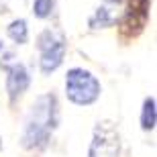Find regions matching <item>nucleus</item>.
I'll return each mask as SVG.
<instances>
[{
    "instance_id": "nucleus-9",
    "label": "nucleus",
    "mask_w": 157,
    "mask_h": 157,
    "mask_svg": "<svg viewBox=\"0 0 157 157\" xmlns=\"http://www.w3.org/2000/svg\"><path fill=\"white\" fill-rule=\"evenodd\" d=\"M155 127V98L149 96L143 102V110H141V128L143 131H151Z\"/></svg>"
},
{
    "instance_id": "nucleus-1",
    "label": "nucleus",
    "mask_w": 157,
    "mask_h": 157,
    "mask_svg": "<svg viewBox=\"0 0 157 157\" xmlns=\"http://www.w3.org/2000/svg\"><path fill=\"white\" fill-rule=\"evenodd\" d=\"M57 98L53 94H43L33 102L29 108L27 121H25L23 128V147L25 149H39L45 147L47 141L51 139V133L57 127Z\"/></svg>"
},
{
    "instance_id": "nucleus-2",
    "label": "nucleus",
    "mask_w": 157,
    "mask_h": 157,
    "mask_svg": "<svg viewBox=\"0 0 157 157\" xmlns=\"http://www.w3.org/2000/svg\"><path fill=\"white\" fill-rule=\"evenodd\" d=\"M100 92H102L100 82L88 70L74 67V70L67 71V76H65V94L74 104H80V106L92 104V102L98 100Z\"/></svg>"
},
{
    "instance_id": "nucleus-3",
    "label": "nucleus",
    "mask_w": 157,
    "mask_h": 157,
    "mask_svg": "<svg viewBox=\"0 0 157 157\" xmlns=\"http://www.w3.org/2000/svg\"><path fill=\"white\" fill-rule=\"evenodd\" d=\"M37 49H39V65L43 74H51L63 63L67 43L65 35L57 29H45L37 39Z\"/></svg>"
},
{
    "instance_id": "nucleus-6",
    "label": "nucleus",
    "mask_w": 157,
    "mask_h": 157,
    "mask_svg": "<svg viewBox=\"0 0 157 157\" xmlns=\"http://www.w3.org/2000/svg\"><path fill=\"white\" fill-rule=\"evenodd\" d=\"M128 0H102L94 14L90 17V27L92 29H108L121 23V18L124 17Z\"/></svg>"
},
{
    "instance_id": "nucleus-10",
    "label": "nucleus",
    "mask_w": 157,
    "mask_h": 157,
    "mask_svg": "<svg viewBox=\"0 0 157 157\" xmlns=\"http://www.w3.org/2000/svg\"><path fill=\"white\" fill-rule=\"evenodd\" d=\"M53 4H55V0H35V2H33V14H35L37 18L51 17Z\"/></svg>"
},
{
    "instance_id": "nucleus-8",
    "label": "nucleus",
    "mask_w": 157,
    "mask_h": 157,
    "mask_svg": "<svg viewBox=\"0 0 157 157\" xmlns=\"http://www.w3.org/2000/svg\"><path fill=\"white\" fill-rule=\"evenodd\" d=\"M6 33H8V37H10L14 43H18V45H25V43L29 41V27H27V21H25V18L12 21V23L8 25Z\"/></svg>"
},
{
    "instance_id": "nucleus-11",
    "label": "nucleus",
    "mask_w": 157,
    "mask_h": 157,
    "mask_svg": "<svg viewBox=\"0 0 157 157\" xmlns=\"http://www.w3.org/2000/svg\"><path fill=\"white\" fill-rule=\"evenodd\" d=\"M12 59H14V53L8 51L4 47V43H0V65H2V67H10V65L14 63Z\"/></svg>"
},
{
    "instance_id": "nucleus-5",
    "label": "nucleus",
    "mask_w": 157,
    "mask_h": 157,
    "mask_svg": "<svg viewBox=\"0 0 157 157\" xmlns=\"http://www.w3.org/2000/svg\"><path fill=\"white\" fill-rule=\"evenodd\" d=\"M149 0H128L124 17L121 18V35L124 39H133L141 35L149 18Z\"/></svg>"
},
{
    "instance_id": "nucleus-4",
    "label": "nucleus",
    "mask_w": 157,
    "mask_h": 157,
    "mask_svg": "<svg viewBox=\"0 0 157 157\" xmlns=\"http://www.w3.org/2000/svg\"><path fill=\"white\" fill-rule=\"evenodd\" d=\"M88 157H121V135L114 122L104 121L96 124Z\"/></svg>"
},
{
    "instance_id": "nucleus-7",
    "label": "nucleus",
    "mask_w": 157,
    "mask_h": 157,
    "mask_svg": "<svg viewBox=\"0 0 157 157\" xmlns=\"http://www.w3.org/2000/svg\"><path fill=\"white\" fill-rule=\"evenodd\" d=\"M6 71H8V76H6V92H8L10 102L14 104L27 92V88L31 84V78H29L27 67L23 63H18V61H14L10 67H6Z\"/></svg>"
}]
</instances>
